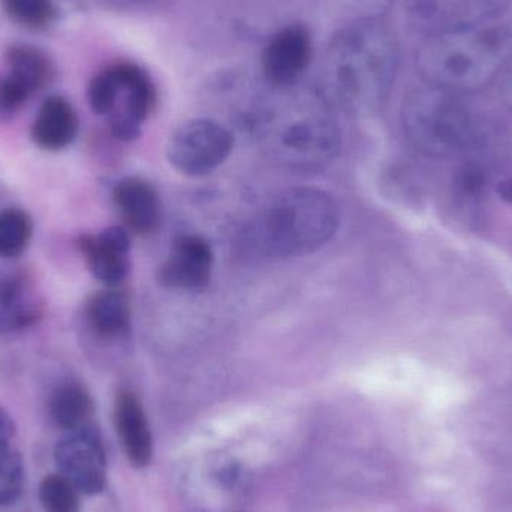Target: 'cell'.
I'll list each match as a JSON object with an SVG mask.
<instances>
[{
    "instance_id": "cell-1",
    "label": "cell",
    "mask_w": 512,
    "mask_h": 512,
    "mask_svg": "<svg viewBox=\"0 0 512 512\" xmlns=\"http://www.w3.org/2000/svg\"><path fill=\"white\" fill-rule=\"evenodd\" d=\"M246 117L268 155L292 170H321L339 153L340 129L324 93L270 87Z\"/></svg>"
},
{
    "instance_id": "cell-2",
    "label": "cell",
    "mask_w": 512,
    "mask_h": 512,
    "mask_svg": "<svg viewBox=\"0 0 512 512\" xmlns=\"http://www.w3.org/2000/svg\"><path fill=\"white\" fill-rule=\"evenodd\" d=\"M399 66V39L382 18L348 21L325 53L324 96L349 113H373L390 96Z\"/></svg>"
},
{
    "instance_id": "cell-3",
    "label": "cell",
    "mask_w": 512,
    "mask_h": 512,
    "mask_svg": "<svg viewBox=\"0 0 512 512\" xmlns=\"http://www.w3.org/2000/svg\"><path fill=\"white\" fill-rule=\"evenodd\" d=\"M511 53L512 27L487 24L429 36L415 62L426 84L468 95L495 83Z\"/></svg>"
},
{
    "instance_id": "cell-4",
    "label": "cell",
    "mask_w": 512,
    "mask_h": 512,
    "mask_svg": "<svg viewBox=\"0 0 512 512\" xmlns=\"http://www.w3.org/2000/svg\"><path fill=\"white\" fill-rule=\"evenodd\" d=\"M336 201L318 189L283 192L255 219L249 240L271 258L303 256L327 245L339 228Z\"/></svg>"
},
{
    "instance_id": "cell-5",
    "label": "cell",
    "mask_w": 512,
    "mask_h": 512,
    "mask_svg": "<svg viewBox=\"0 0 512 512\" xmlns=\"http://www.w3.org/2000/svg\"><path fill=\"white\" fill-rule=\"evenodd\" d=\"M402 123L414 149L432 158L463 155L483 143V123L465 95L430 84L406 96Z\"/></svg>"
},
{
    "instance_id": "cell-6",
    "label": "cell",
    "mask_w": 512,
    "mask_h": 512,
    "mask_svg": "<svg viewBox=\"0 0 512 512\" xmlns=\"http://www.w3.org/2000/svg\"><path fill=\"white\" fill-rule=\"evenodd\" d=\"M156 98L149 72L134 62H117L102 69L87 89L93 113L108 117L111 134L120 141L140 137Z\"/></svg>"
},
{
    "instance_id": "cell-7",
    "label": "cell",
    "mask_w": 512,
    "mask_h": 512,
    "mask_svg": "<svg viewBox=\"0 0 512 512\" xmlns=\"http://www.w3.org/2000/svg\"><path fill=\"white\" fill-rule=\"evenodd\" d=\"M234 137L221 123L210 119L189 120L180 126L167 147L174 170L185 176L212 173L233 152Z\"/></svg>"
},
{
    "instance_id": "cell-8",
    "label": "cell",
    "mask_w": 512,
    "mask_h": 512,
    "mask_svg": "<svg viewBox=\"0 0 512 512\" xmlns=\"http://www.w3.org/2000/svg\"><path fill=\"white\" fill-rule=\"evenodd\" d=\"M511 0H405L412 29L429 36L487 26L501 17Z\"/></svg>"
},
{
    "instance_id": "cell-9",
    "label": "cell",
    "mask_w": 512,
    "mask_h": 512,
    "mask_svg": "<svg viewBox=\"0 0 512 512\" xmlns=\"http://www.w3.org/2000/svg\"><path fill=\"white\" fill-rule=\"evenodd\" d=\"M54 462L78 492L98 495L107 486L105 453L101 438L92 426L72 430L56 445Z\"/></svg>"
},
{
    "instance_id": "cell-10",
    "label": "cell",
    "mask_w": 512,
    "mask_h": 512,
    "mask_svg": "<svg viewBox=\"0 0 512 512\" xmlns=\"http://www.w3.org/2000/svg\"><path fill=\"white\" fill-rule=\"evenodd\" d=\"M312 33L304 24L294 23L277 30L261 54L265 83L274 89L298 86L312 63Z\"/></svg>"
},
{
    "instance_id": "cell-11",
    "label": "cell",
    "mask_w": 512,
    "mask_h": 512,
    "mask_svg": "<svg viewBox=\"0 0 512 512\" xmlns=\"http://www.w3.org/2000/svg\"><path fill=\"white\" fill-rule=\"evenodd\" d=\"M212 246L197 234H182L174 240L170 255L159 267L158 279L165 288L203 291L212 279Z\"/></svg>"
},
{
    "instance_id": "cell-12",
    "label": "cell",
    "mask_w": 512,
    "mask_h": 512,
    "mask_svg": "<svg viewBox=\"0 0 512 512\" xmlns=\"http://www.w3.org/2000/svg\"><path fill=\"white\" fill-rule=\"evenodd\" d=\"M78 248L93 276L105 285L114 288L128 277L131 237L125 228H105L96 236L84 234L78 239Z\"/></svg>"
},
{
    "instance_id": "cell-13",
    "label": "cell",
    "mask_w": 512,
    "mask_h": 512,
    "mask_svg": "<svg viewBox=\"0 0 512 512\" xmlns=\"http://www.w3.org/2000/svg\"><path fill=\"white\" fill-rule=\"evenodd\" d=\"M114 423L129 462L135 468H146L152 462V433L143 405L132 391H120L117 394Z\"/></svg>"
},
{
    "instance_id": "cell-14",
    "label": "cell",
    "mask_w": 512,
    "mask_h": 512,
    "mask_svg": "<svg viewBox=\"0 0 512 512\" xmlns=\"http://www.w3.org/2000/svg\"><path fill=\"white\" fill-rule=\"evenodd\" d=\"M113 201L123 221L137 234H150L161 222L158 192L147 180L126 177L113 189Z\"/></svg>"
},
{
    "instance_id": "cell-15",
    "label": "cell",
    "mask_w": 512,
    "mask_h": 512,
    "mask_svg": "<svg viewBox=\"0 0 512 512\" xmlns=\"http://www.w3.org/2000/svg\"><path fill=\"white\" fill-rule=\"evenodd\" d=\"M44 303L18 274L0 276V333H17L41 321Z\"/></svg>"
},
{
    "instance_id": "cell-16",
    "label": "cell",
    "mask_w": 512,
    "mask_h": 512,
    "mask_svg": "<svg viewBox=\"0 0 512 512\" xmlns=\"http://www.w3.org/2000/svg\"><path fill=\"white\" fill-rule=\"evenodd\" d=\"M78 117L62 96H50L42 102L32 126V140L48 152L66 149L77 137Z\"/></svg>"
},
{
    "instance_id": "cell-17",
    "label": "cell",
    "mask_w": 512,
    "mask_h": 512,
    "mask_svg": "<svg viewBox=\"0 0 512 512\" xmlns=\"http://www.w3.org/2000/svg\"><path fill=\"white\" fill-rule=\"evenodd\" d=\"M86 319L96 336L119 339L131 328V307L119 291H101L92 295L86 306Z\"/></svg>"
},
{
    "instance_id": "cell-18",
    "label": "cell",
    "mask_w": 512,
    "mask_h": 512,
    "mask_svg": "<svg viewBox=\"0 0 512 512\" xmlns=\"http://www.w3.org/2000/svg\"><path fill=\"white\" fill-rule=\"evenodd\" d=\"M51 420L62 429L78 430L89 426L93 414V400L87 388L77 381L62 382L54 388L48 400Z\"/></svg>"
},
{
    "instance_id": "cell-19",
    "label": "cell",
    "mask_w": 512,
    "mask_h": 512,
    "mask_svg": "<svg viewBox=\"0 0 512 512\" xmlns=\"http://www.w3.org/2000/svg\"><path fill=\"white\" fill-rule=\"evenodd\" d=\"M6 63L8 75L23 84L32 95L48 86L53 78L50 59L32 45H14L9 48Z\"/></svg>"
},
{
    "instance_id": "cell-20",
    "label": "cell",
    "mask_w": 512,
    "mask_h": 512,
    "mask_svg": "<svg viewBox=\"0 0 512 512\" xmlns=\"http://www.w3.org/2000/svg\"><path fill=\"white\" fill-rule=\"evenodd\" d=\"M33 236V221L21 209L0 212V258H17L26 251Z\"/></svg>"
},
{
    "instance_id": "cell-21",
    "label": "cell",
    "mask_w": 512,
    "mask_h": 512,
    "mask_svg": "<svg viewBox=\"0 0 512 512\" xmlns=\"http://www.w3.org/2000/svg\"><path fill=\"white\" fill-rule=\"evenodd\" d=\"M39 501L45 512H80L78 490L63 475H48L39 484Z\"/></svg>"
},
{
    "instance_id": "cell-22",
    "label": "cell",
    "mask_w": 512,
    "mask_h": 512,
    "mask_svg": "<svg viewBox=\"0 0 512 512\" xmlns=\"http://www.w3.org/2000/svg\"><path fill=\"white\" fill-rule=\"evenodd\" d=\"M24 486V465L20 454L11 447H0V507L14 504Z\"/></svg>"
},
{
    "instance_id": "cell-23",
    "label": "cell",
    "mask_w": 512,
    "mask_h": 512,
    "mask_svg": "<svg viewBox=\"0 0 512 512\" xmlns=\"http://www.w3.org/2000/svg\"><path fill=\"white\" fill-rule=\"evenodd\" d=\"M6 14L21 26L44 29L56 17L51 0H2Z\"/></svg>"
},
{
    "instance_id": "cell-24",
    "label": "cell",
    "mask_w": 512,
    "mask_h": 512,
    "mask_svg": "<svg viewBox=\"0 0 512 512\" xmlns=\"http://www.w3.org/2000/svg\"><path fill=\"white\" fill-rule=\"evenodd\" d=\"M32 93L18 83L11 75H5L0 80V119H9L17 114L29 101Z\"/></svg>"
},
{
    "instance_id": "cell-25",
    "label": "cell",
    "mask_w": 512,
    "mask_h": 512,
    "mask_svg": "<svg viewBox=\"0 0 512 512\" xmlns=\"http://www.w3.org/2000/svg\"><path fill=\"white\" fill-rule=\"evenodd\" d=\"M396 0H340L352 14V20H376L384 18Z\"/></svg>"
},
{
    "instance_id": "cell-26",
    "label": "cell",
    "mask_w": 512,
    "mask_h": 512,
    "mask_svg": "<svg viewBox=\"0 0 512 512\" xmlns=\"http://www.w3.org/2000/svg\"><path fill=\"white\" fill-rule=\"evenodd\" d=\"M486 185V176L478 167H463L456 177V188L462 197H477Z\"/></svg>"
},
{
    "instance_id": "cell-27",
    "label": "cell",
    "mask_w": 512,
    "mask_h": 512,
    "mask_svg": "<svg viewBox=\"0 0 512 512\" xmlns=\"http://www.w3.org/2000/svg\"><path fill=\"white\" fill-rule=\"evenodd\" d=\"M15 432H17V427H15L14 420H12L8 411H5V409L0 406V447L11 445Z\"/></svg>"
},
{
    "instance_id": "cell-28",
    "label": "cell",
    "mask_w": 512,
    "mask_h": 512,
    "mask_svg": "<svg viewBox=\"0 0 512 512\" xmlns=\"http://www.w3.org/2000/svg\"><path fill=\"white\" fill-rule=\"evenodd\" d=\"M501 92L505 104L512 108V53L501 74Z\"/></svg>"
},
{
    "instance_id": "cell-29",
    "label": "cell",
    "mask_w": 512,
    "mask_h": 512,
    "mask_svg": "<svg viewBox=\"0 0 512 512\" xmlns=\"http://www.w3.org/2000/svg\"><path fill=\"white\" fill-rule=\"evenodd\" d=\"M110 2L122 6V8H143V6L152 5L158 0H110Z\"/></svg>"
},
{
    "instance_id": "cell-30",
    "label": "cell",
    "mask_w": 512,
    "mask_h": 512,
    "mask_svg": "<svg viewBox=\"0 0 512 512\" xmlns=\"http://www.w3.org/2000/svg\"><path fill=\"white\" fill-rule=\"evenodd\" d=\"M498 192L502 200L507 201L508 204H512V179L502 182L501 185H499Z\"/></svg>"
}]
</instances>
